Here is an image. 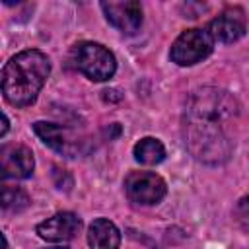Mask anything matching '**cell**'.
I'll use <instances>...</instances> for the list:
<instances>
[{
	"mask_svg": "<svg viewBox=\"0 0 249 249\" xmlns=\"http://www.w3.org/2000/svg\"><path fill=\"white\" fill-rule=\"evenodd\" d=\"M88 243L91 249H119L121 231L107 218H97L88 230Z\"/></svg>",
	"mask_w": 249,
	"mask_h": 249,
	"instance_id": "8fae6325",
	"label": "cell"
},
{
	"mask_svg": "<svg viewBox=\"0 0 249 249\" xmlns=\"http://www.w3.org/2000/svg\"><path fill=\"white\" fill-rule=\"evenodd\" d=\"M247 23H245V14L241 8H226L222 14H218L210 23H208V33L212 35L214 41L220 43H235L245 35Z\"/></svg>",
	"mask_w": 249,
	"mask_h": 249,
	"instance_id": "9c48e42d",
	"label": "cell"
},
{
	"mask_svg": "<svg viewBox=\"0 0 249 249\" xmlns=\"http://www.w3.org/2000/svg\"><path fill=\"white\" fill-rule=\"evenodd\" d=\"M134 160L142 165H156L160 161H163L165 158V148L163 144L154 138V136H146V138H140L136 144H134Z\"/></svg>",
	"mask_w": 249,
	"mask_h": 249,
	"instance_id": "7c38bea8",
	"label": "cell"
},
{
	"mask_svg": "<svg viewBox=\"0 0 249 249\" xmlns=\"http://www.w3.org/2000/svg\"><path fill=\"white\" fill-rule=\"evenodd\" d=\"M8 117H6V113H2V130H0V136H4L6 132H8Z\"/></svg>",
	"mask_w": 249,
	"mask_h": 249,
	"instance_id": "2e32d148",
	"label": "cell"
},
{
	"mask_svg": "<svg viewBox=\"0 0 249 249\" xmlns=\"http://www.w3.org/2000/svg\"><path fill=\"white\" fill-rule=\"evenodd\" d=\"M214 49V39L208 33V29L193 27L183 31L171 45L169 56L179 66H193L206 56H210Z\"/></svg>",
	"mask_w": 249,
	"mask_h": 249,
	"instance_id": "5b68a950",
	"label": "cell"
},
{
	"mask_svg": "<svg viewBox=\"0 0 249 249\" xmlns=\"http://www.w3.org/2000/svg\"><path fill=\"white\" fill-rule=\"evenodd\" d=\"M51 74V60L37 49L14 54L2 68V93L14 107H29L35 103Z\"/></svg>",
	"mask_w": 249,
	"mask_h": 249,
	"instance_id": "7a4b0ae2",
	"label": "cell"
},
{
	"mask_svg": "<svg viewBox=\"0 0 249 249\" xmlns=\"http://www.w3.org/2000/svg\"><path fill=\"white\" fill-rule=\"evenodd\" d=\"M103 99L105 101H119L121 99V93L117 89H105L103 91Z\"/></svg>",
	"mask_w": 249,
	"mask_h": 249,
	"instance_id": "9a60e30c",
	"label": "cell"
},
{
	"mask_svg": "<svg viewBox=\"0 0 249 249\" xmlns=\"http://www.w3.org/2000/svg\"><path fill=\"white\" fill-rule=\"evenodd\" d=\"M2 210L4 212H21L23 208L29 206V196L23 189L19 187H12V185H4L2 187Z\"/></svg>",
	"mask_w": 249,
	"mask_h": 249,
	"instance_id": "4fadbf2b",
	"label": "cell"
},
{
	"mask_svg": "<svg viewBox=\"0 0 249 249\" xmlns=\"http://www.w3.org/2000/svg\"><path fill=\"white\" fill-rule=\"evenodd\" d=\"M47 249H68V247H62V245H60V247H47Z\"/></svg>",
	"mask_w": 249,
	"mask_h": 249,
	"instance_id": "e0dca14e",
	"label": "cell"
},
{
	"mask_svg": "<svg viewBox=\"0 0 249 249\" xmlns=\"http://www.w3.org/2000/svg\"><path fill=\"white\" fill-rule=\"evenodd\" d=\"M101 10H103L107 21L124 35H134L142 25V6H140V2L109 0V2H101Z\"/></svg>",
	"mask_w": 249,
	"mask_h": 249,
	"instance_id": "52a82bcc",
	"label": "cell"
},
{
	"mask_svg": "<svg viewBox=\"0 0 249 249\" xmlns=\"http://www.w3.org/2000/svg\"><path fill=\"white\" fill-rule=\"evenodd\" d=\"M233 220L235 224L239 226V230L247 231L249 233V193L243 195L237 204H235V210H233Z\"/></svg>",
	"mask_w": 249,
	"mask_h": 249,
	"instance_id": "5bb4252c",
	"label": "cell"
},
{
	"mask_svg": "<svg viewBox=\"0 0 249 249\" xmlns=\"http://www.w3.org/2000/svg\"><path fill=\"white\" fill-rule=\"evenodd\" d=\"M82 228V220L74 212H56L54 216L41 222L35 231L41 239L47 241H68L72 239Z\"/></svg>",
	"mask_w": 249,
	"mask_h": 249,
	"instance_id": "30bf717a",
	"label": "cell"
},
{
	"mask_svg": "<svg viewBox=\"0 0 249 249\" xmlns=\"http://www.w3.org/2000/svg\"><path fill=\"white\" fill-rule=\"evenodd\" d=\"M76 70H80L86 78L93 80V82H105L109 78H113V74L117 72V60L115 54L105 49L99 43L93 41H82L72 49L70 54Z\"/></svg>",
	"mask_w": 249,
	"mask_h": 249,
	"instance_id": "3957f363",
	"label": "cell"
},
{
	"mask_svg": "<svg viewBox=\"0 0 249 249\" xmlns=\"http://www.w3.org/2000/svg\"><path fill=\"white\" fill-rule=\"evenodd\" d=\"M124 191L130 202L150 206L158 204L165 196L167 185L154 171H132L124 179Z\"/></svg>",
	"mask_w": 249,
	"mask_h": 249,
	"instance_id": "8992f818",
	"label": "cell"
},
{
	"mask_svg": "<svg viewBox=\"0 0 249 249\" xmlns=\"http://www.w3.org/2000/svg\"><path fill=\"white\" fill-rule=\"evenodd\" d=\"M239 113L237 99L218 88H198L191 91L183 113V138L191 156L208 165L230 160L233 140L230 124Z\"/></svg>",
	"mask_w": 249,
	"mask_h": 249,
	"instance_id": "6da1fadb",
	"label": "cell"
},
{
	"mask_svg": "<svg viewBox=\"0 0 249 249\" xmlns=\"http://www.w3.org/2000/svg\"><path fill=\"white\" fill-rule=\"evenodd\" d=\"M33 130L49 148H53L54 152H58L66 158H78V156H84L89 152L88 138L70 126L37 121V123H33Z\"/></svg>",
	"mask_w": 249,
	"mask_h": 249,
	"instance_id": "277c9868",
	"label": "cell"
},
{
	"mask_svg": "<svg viewBox=\"0 0 249 249\" xmlns=\"http://www.w3.org/2000/svg\"><path fill=\"white\" fill-rule=\"evenodd\" d=\"M0 165L4 179H27L33 173L35 158L27 146L8 144L0 150Z\"/></svg>",
	"mask_w": 249,
	"mask_h": 249,
	"instance_id": "ba28073f",
	"label": "cell"
}]
</instances>
